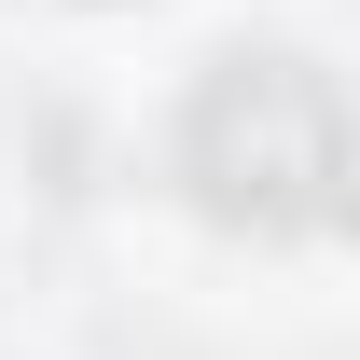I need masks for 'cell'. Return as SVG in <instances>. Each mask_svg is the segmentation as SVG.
<instances>
[{
  "instance_id": "6da1fadb",
  "label": "cell",
  "mask_w": 360,
  "mask_h": 360,
  "mask_svg": "<svg viewBox=\"0 0 360 360\" xmlns=\"http://www.w3.org/2000/svg\"><path fill=\"white\" fill-rule=\"evenodd\" d=\"M180 180L236 236H333L347 208V97L291 42L208 56V84L180 97Z\"/></svg>"
}]
</instances>
